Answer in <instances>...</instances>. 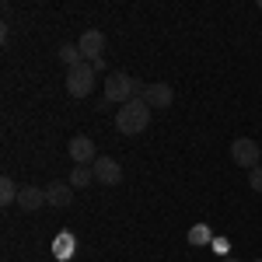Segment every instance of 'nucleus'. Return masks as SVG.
<instances>
[{"label": "nucleus", "mask_w": 262, "mask_h": 262, "mask_svg": "<svg viewBox=\"0 0 262 262\" xmlns=\"http://www.w3.org/2000/svg\"><path fill=\"white\" fill-rule=\"evenodd\" d=\"M77 49H81V56H91V63L101 60V53H105V32L88 28L81 39H77Z\"/></svg>", "instance_id": "6e6552de"}, {"label": "nucleus", "mask_w": 262, "mask_h": 262, "mask_svg": "<svg viewBox=\"0 0 262 262\" xmlns=\"http://www.w3.org/2000/svg\"><path fill=\"white\" fill-rule=\"evenodd\" d=\"M259 11H262V0H259Z\"/></svg>", "instance_id": "a211bd4d"}, {"label": "nucleus", "mask_w": 262, "mask_h": 262, "mask_svg": "<svg viewBox=\"0 0 262 262\" xmlns=\"http://www.w3.org/2000/svg\"><path fill=\"white\" fill-rule=\"evenodd\" d=\"M18 185H14V179H11V175H4V179H0V203H4V206H11V203H18Z\"/></svg>", "instance_id": "9b49d317"}, {"label": "nucleus", "mask_w": 262, "mask_h": 262, "mask_svg": "<svg viewBox=\"0 0 262 262\" xmlns=\"http://www.w3.org/2000/svg\"><path fill=\"white\" fill-rule=\"evenodd\" d=\"M150 108H168L171 101H175V91H171V84H164V81H158V84H147L143 88V95H140Z\"/></svg>", "instance_id": "0eeeda50"}, {"label": "nucleus", "mask_w": 262, "mask_h": 262, "mask_svg": "<svg viewBox=\"0 0 262 262\" xmlns=\"http://www.w3.org/2000/svg\"><path fill=\"white\" fill-rule=\"evenodd\" d=\"M88 182H95V171H91V168H74V171H70V185H74V189H84Z\"/></svg>", "instance_id": "ddd939ff"}, {"label": "nucleus", "mask_w": 262, "mask_h": 262, "mask_svg": "<svg viewBox=\"0 0 262 262\" xmlns=\"http://www.w3.org/2000/svg\"><path fill=\"white\" fill-rule=\"evenodd\" d=\"M210 242H213V234H210L206 224H196V227L189 231V245H210Z\"/></svg>", "instance_id": "f8f14e48"}, {"label": "nucleus", "mask_w": 262, "mask_h": 262, "mask_svg": "<svg viewBox=\"0 0 262 262\" xmlns=\"http://www.w3.org/2000/svg\"><path fill=\"white\" fill-rule=\"evenodd\" d=\"M95 91V67L91 63H77L67 70V95L70 98H88Z\"/></svg>", "instance_id": "7ed1b4c3"}, {"label": "nucleus", "mask_w": 262, "mask_h": 262, "mask_svg": "<svg viewBox=\"0 0 262 262\" xmlns=\"http://www.w3.org/2000/svg\"><path fill=\"white\" fill-rule=\"evenodd\" d=\"M150 112H154V108H150L143 98L126 101V105H119V112H116V129H119V133H126V137H137V133H143V129H147Z\"/></svg>", "instance_id": "f257e3e1"}, {"label": "nucleus", "mask_w": 262, "mask_h": 262, "mask_svg": "<svg viewBox=\"0 0 262 262\" xmlns=\"http://www.w3.org/2000/svg\"><path fill=\"white\" fill-rule=\"evenodd\" d=\"M18 206L25 210V213H35V210H42V206H46V189H39V185H21Z\"/></svg>", "instance_id": "1a4fd4ad"}, {"label": "nucleus", "mask_w": 262, "mask_h": 262, "mask_svg": "<svg viewBox=\"0 0 262 262\" xmlns=\"http://www.w3.org/2000/svg\"><path fill=\"white\" fill-rule=\"evenodd\" d=\"M74 200V185L70 182H49L46 185V203L49 206H70Z\"/></svg>", "instance_id": "9d476101"}, {"label": "nucleus", "mask_w": 262, "mask_h": 262, "mask_svg": "<svg viewBox=\"0 0 262 262\" xmlns=\"http://www.w3.org/2000/svg\"><path fill=\"white\" fill-rule=\"evenodd\" d=\"M143 88H147V84H140L137 77H129V74H108V77H105V101L126 105V101L140 98Z\"/></svg>", "instance_id": "f03ea898"}, {"label": "nucleus", "mask_w": 262, "mask_h": 262, "mask_svg": "<svg viewBox=\"0 0 262 262\" xmlns=\"http://www.w3.org/2000/svg\"><path fill=\"white\" fill-rule=\"evenodd\" d=\"M60 60L67 63V70H70V67H77V63H84V60H81V49H77V46H63V49H60Z\"/></svg>", "instance_id": "4468645a"}, {"label": "nucleus", "mask_w": 262, "mask_h": 262, "mask_svg": "<svg viewBox=\"0 0 262 262\" xmlns=\"http://www.w3.org/2000/svg\"><path fill=\"white\" fill-rule=\"evenodd\" d=\"M213 248L224 255V252H227V242H224V238H213ZM224 259H227V255H224Z\"/></svg>", "instance_id": "dca6fc26"}, {"label": "nucleus", "mask_w": 262, "mask_h": 262, "mask_svg": "<svg viewBox=\"0 0 262 262\" xmlns=\"http://www.w3.org/2000/svg\"><path fill=\"white\" fill-rule=\"evenodd\" d=\"M248 185H252V192H259V196H262V164L248 171Z\"/></svg>", "instance_id": "2eb2a0df"}, {"label": "nucleus", "mask_w": 262, "mask_h": 262, "mask_svg": "<svg viewBox=\"0 0 262 262\" xmlns=\"http://www.w3.org/2000/svg\"><path fill=\"white\" fill-rule=\"evenodd\" d=\"M255 262H262V255H259V259H255Z\"/></svg>", "instance_id": "6ab92c4d"}, {"label": "nucleus", "mask_w": 262, "mask_h": 262, "mask_svg": "<svg viewBox=\"0 0 262 262\" xmlns=\"http://www.w3.org/2000/svg\"><path fill=\"white\" fill-rule=\"evenodd\" d=\"M231 161L238 164V168H259V161H262V147L252 137H234L231 140Z\"/></svg>", "instance_id": "20e7f679"}, {"label": "nucleus", "mask_w": 262, "mask_h": 262, "mask_svg": "<svg viewBox=\"0 0 262 262\" xmlns=\"http://www.w3.org/2000/svg\"><path fill=\"white\" fill-rule=\"evenodd\" d=\"M91 171H95V182H101V185H119L122 182V168L116 158H98L91 164Z\"/></svg>", "instance_id": "423d86ee"}, {"label": "nucleus", "mask_w": 262, "mask_h": 262, "mask_svg": "<svg viewBox=\"0 0 262 262\" xmlns=\"http://www.w3.org/2000/svg\"><path fill=\"white\" fill-rule=\"evenodd\" d=\"M221 262H238V259H231V255H227V259H221Z\"/></svg>", "instance_id": "f3484780"}, {"label": "nucleus", "mask_w": 262, "mask_h": 262, "mask_svg": "<svg viewBox=\"0 0 262 262\" xmlns=\"http://www.w3.org/2000/svg\"><path fill=\"white\" fill-rule=\"evenodd\" d=\"M67 154L74 158V164H77V168H84V164H95V161L101 158L98 150H95V140H91V137H84V133L70 137V143H67Z\"/></svg>", "instance_id": "39448f33"}]
</instances>
